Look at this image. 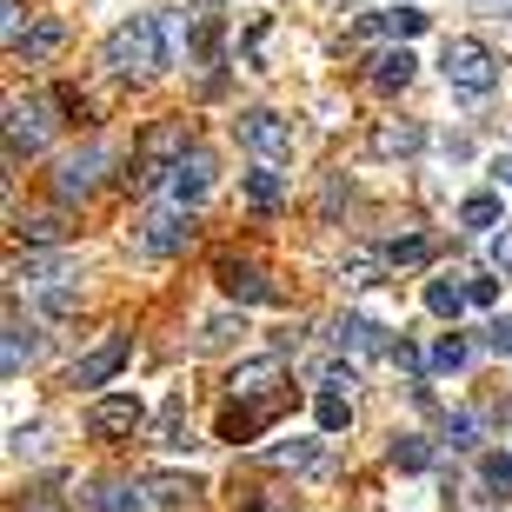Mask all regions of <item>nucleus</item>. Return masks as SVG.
I'll return each instance as SVG.
<instances>
[{"label": "nucleus", "mask_w": 512, "mask_h": 512, "mask_svg": "<svg viewBox=\"0 0 512 512\" xmlns=\"http://www.w3.org/2000/svg\"><path fill=\"white\" fill-rule=\"evenodd\" d=\"M180 34H187V20H173V14H127L114 34H107L100 60H107L120 80H153L160 67H173Z\"/></svg>", "instance_id": "f257e3e1"}, {"label": "nucleus", "mask_w": 512, "mask_h": 512, "mask_svg": "<svg viewBox=\"0 0 512 512\" xmlns=\"http://www.w3.org/2000/svg\"><path fill=\"white\" fill-rule=\"evenodd\" d=\"M14 286H27V300H34L47 320H67V313L80 306V260L67 247L34 253V260L14 266Z\"/></svg>", "instance_id": "f03ea898"}, {"label": "nucleus", "mask_w": 512, "mask_h": 512, "mask_svg": "<svg viewBox=\"0 0 512 512\" xmlns=\"http://www.w3.org/2000/svg\"><path fill=\"white\" fill-rule=\"evenodd\" d=\"M193 499V479H107L87 493V512H180Z\"/></svg>", "instance_id": "7ed1b4c3"}, {"label": "nucleus", "mask_w": 512, "mask_h": 512, "mask_svg": "<svg viewBox=\"0 0 512 512\" xmlns=\"http://www.w3.org/2000/svg\"><path fill=\"white\" fill-rule=\"evenodd\" d=\"M439 74H446V87H453L459 100H486L499 87V54L486 47V40L459 34L446 40V54H439Z\"/></svg>", "instance_id": "20e7f679"}, {"label": "nucleus", "mask_w": 512, "mask_h": 512, "mask_svg": "<svg viewBox=\"0 0 512 512\" xmlns=\"http://www.w3.org/2000/svg\"><path fill=\"white\" fill-rule=\"evenodd\" d=\"M133 253L140 260H167V253H180L193 240V207H180V200H167V207H147L140 220L127 227Z\"/></svg>", "instance_id": "39448f33"}, {"label": "nucleus", "mask_w": 512, "mask_h": 512, "mask_svg": "<svg viewBox=\"0 0 512 512\" xmlns=\"http://www.w3.org/2000/svg\"><path fill=\"white\" fill-rule=\"evenodd\" d=\"M240 147H247L260 167H286V160H293V127H286V114H273V107H247V114H240Z\"/></svg>", "instance_id": "423d86ee"}, {"label": "nucleus", "mask_w": 512, "mask_h": 512, "mask_svg": "<svg viewBox=\"0 0 512 512\" xmlns=\"http://www.w3.org/2000/svg\"><path fill=\"white\" fill-rule=\"evenodd\" d=\"M187 160V120H160L147 133V147H140V173L133 180H147V187H167V173Z\"/></svg>", "instance_id": "0eeeda50"}, {"label": "nucleus", "mask_w": 512, "mask_h": 512, "mask_svg": "<svg viewBox=\"0 0 512 512\" xmlns=\"http://www.w3.org/2000/svg\"><path fill=\"white\" fill-rule=\"evenodd\" d=\"M47 147V100H7V160H27V153Z\"/></svg>", "instance_id": "6e6552de"}, {"label": "nucleus", "mask_w": 512, "mask_h": 512, "mask_svg": "<svg viewBox=\"0 0 512 512\" xmlns=\"http://www.w3.org/2000/svg\"><path fill=\"white\" fill-rule=\"evenodd\" d=\"M140 426H147V399H140V393H107V399L87 406V433H100V439L140 433Z\"/></svg>", "instance_id": "1a4fd4ad"}, {"label": "nucleus", "mask_w": 512, "mask_h": 512, "mask_svg": "<svg viewBox=\"0 0 512 512\" xmlns=\"http://www.w3.org/2000/svg\"><path fill=\"white\" fill-rule=\"evenodd\" d=\"M114 160V147L107 140H87V147H74L67 160H60V180H54V193L60 200H80V193H94V180H100V167Z\"/></svg>", "instance_id": "9d476101"}, {"label": "nucleus", "mask_w": 512, "mask_h": 512, "mask_svg": "<svg viewBox=\"0 0 512 512\" xmlns=\"http://www.w3.org/2000/svg\"><path fill=\"white\" fill-rule=\"evenodd\" d=\"M213 193V153L207 147H187V160L167 173V200H180V207H200Z\"/></svg>", "instance_id": "9b49d317"}, {"label": "nucleus", "mask_w": 512, "mask_h": 512, "mask_svg": "<svg viewBox=\"0 0 512 512\" xmlns=\"http://www.w3.org/2000/svg\"><path fill=\"white\" fill-rule=\"evenodd\" d=\"M333 346H340V353H353V360H380V353H393L386 326L366 320V313H346V320L333 326Z\"/></svg>", "instance_id": "f8f14e48"}, {"label": "nucleus", "mask_w": 512, "mask_h": 512, "mask_svg": "<svg viewBox=\"0 0 512 512\" xmlns=\"http://www.w3.org/2000/svg\"><path fill=\"white\" fill-rule=\"evenodd\" d=\"M127 353H133V340H127V333L100 340L94 353H80V360H74V386H107V380L120 373V366H127Z\"/></svg>", "instance_id": "ddd939ff"}, {"label": "nucleus", "mask_w": 512, "mask_h": 512, "mask_svg": "<svg viewBox=\"0 0 512 512\" xmlns=\"http://www.w3.org/2000/svg\"><path fill=\"white\" fill-rule=\"evenodd\" d=\"M426 147V127H419V120H380V127H373V153H380V160H413V153Z\"/></svg>", "instance_id": "4468645a"}, {"label": "nucleus", "mask_w": 512, "mask_h": 512, "mask_svg": "<svg viewBox=\"0 0 512 512\" xmlns=\"http://www.w3.org/2000/svg\"><path fill=\"white\" fill-rule=\"evenodd\" d=\"M413 74H419L413 47H380V54H373V87H380V94H406Z\"/></svg>", "instance_id": "2eb2a0df"}, {"label": "nucleus", "mask_w": 512, "mask_h": 512, "mask_svg": "<svg viewBox=\"0 0 512 512\" xmlns=\"http://www.w3.org/2000/svg\"><path fill=\"white\" fill-rule=\"evenodd\" d=\"M240 200H247L253 213H280V207H286V180H280V167H253V173H240Z\"/></svg>", "instance_id": "dca6fc26"}, {"label": "nucleus", "mask_w": 512, "mask_h": 512, "mask_svg": "<svg viewBox=\"0 0 512 512\" xmlns=\"http://www.w3.org/2000/svg\"><path fill=\"white\" fill-rule=\"evenodd\" d=\"M273 386H280V360H273V353H266V360L233 366V373H227V393H233V399H266Z\"/></svg>", "instance_id": "f3484780"}, {"label": "nucleus", "mask_w": 512, "mask_h": 512, "mask_svg": "<svg viewBox=\"0 0 512 512\" xmlns=\"http://www.w3.org/2000/svg\"><path fill=\"white\" fill-rule=\"evenodd\" d=\"M473 306V293H466V273H433L426 280V313H439V320H459Z\"/></svg>", "instance_id": "a211bd4d"}, {"label": "nucleus", "mask_w": 512, "mask_h": 512, "mask_svg": "<svg viewBox=\"0 0 512 512\" xmlns=\"http://www.w3.org/2000/svg\"><path fill=\"white\" fill-rule=\"evenodd\" d=\"M266 466H280V473H320L326 446L320 439H280V446H266Z\"/></svg>", "instance_id": "6ab92c4d"}, {"label": "nucleus", "mask_w": 512, "mask_h": 512, "mask_svg": "<svg viewBox=\"0 0 512 512\" xmlns=\"http://www.w3.org/2000/svg\"><path fill=\"white\" fill-rule=\"evenodd\" d=\"M34 360H40V333L27 320H7V353H0V373H7V380H20Z\"/></svg>", "instance_id": "aec40b11"}, {"label": "nucleus", "mask_w": 512, "mask_h": 512, "mask_svg": "<svg viewBox=\"0 0 512 512\" xmlns=\"http://www.w3.org/2000/svg\"><path fill=\"white\" fill-rule=\"evenodd\" d=\"M220 286H227V300H247V306H273V286L253 273V266H233L220 260Z\"/></svg>", "instance_id": "412c9836"}, {"label": "nucleus", "mask_w": 512, "mask_h": 512, "mask_svg": "<svg viewBox=\"0 0 512 512\" xmlns=\"http://www.w3.org/2000/svg\"><path fill=\"white\" fill-rule=\"evenodd\" d=\"M240 333H247L240 313H213V320H200V333H193V353H227Z\"/></svg>", "instance_id": "4be33fe9"}, {"label": "nucleus", "mask_w": 512, "mask_h": 512, "mask_svg": "<svg viewBox=\"0 0 512 512\" xmlns=\"http://www.w3.org/2000/svg\"><path fill=\"white\" fill-rule=\"evenodd\" d=\"M386 266H393L386 253H366V247H353V253L340 260V280L353 286V293H366V286H380V273H386Z\"/></svg>", "instance_id": "5701e85b"}, {"label": "nucleus", "mask_w": 512, "mask_h": 512, "mask_svg": "<svg viewBox=\"0 0 512 512\" xmlns=\"http://www.w3.org/2000/svg\"><path fill=\"white\" fill-rule=\"evenodd\" d=\"M60 47H67V27H60V20H40V27H27V34L14 40L20 60H47V54H60Z\"/></svg>", "instance_id": "b1692460"}, {"label": "nucleus", "mask_w": 512, "mask_h": 512, "mask_svg": "<svg viewBox=\"0 0 512 512\" xmlns=\"http://www.w3.org/2000/svg\"><path fill=\"white\" fill-rule=\"evenodd\" d=\"M499 220H506V207H499V193H466V200H459V227L493 233Z\"/></svg>", "instance_id": "393cba45"}, {"label": "nucleus", "mask_w": 512, "mask_h": 512, "mask_svg": "<svg viewBox=\"0 0 512 512\" xmlns=\"http://www.w3.org/2000/svg\"><path fill=\"white\" fill-rule=\"evenodd\" d=\"M160 446H167V453H187V446H193L187 399H167V406H160Z\"/></svg>", "instance_id": "a878e982"}, {"label": "nucleus", "mask_w": 512, "mask_h": 512, "mask_svg": "<svg viewBox=\"0 0 512 512\" xmlns=\"http://www.w3.org/2000/svg\"><path fill=\"white\" fill-rule=\"evenodd\" d=\"M386 459H393V473H426V466H433V446L419 433H399L393 446H386Z\"/></svg>", "instance_id": "bb28decb"}, {"label": "nucleus", "mask_w": 512, "mask_h": 512, "mask_svg": "<svg viewBox=\"0 0 512 512\" xmlns=\"http://www.w3.org/2000/svg\"><path fill=\"white\" fill-rule=\"evenodd\" d=\"M313 426H320V433H346V426H353V406H346V393L320 386V399H313Z\"/></svg>", "instance_id": "cd10ccee"}, {"label": "nucleus", "mask_w": 512, "mask_h": 512, "mask_svg": "<svg viewBox=\"0 0 512 512\" xmlns=\"http://www.w3.org/2000/svg\"><path fill=\"white\" fill-rule=\"evenodd\" d=\"M479 486L486 499H512V453H479Z\"/></svg>", "instance_id": "c85d7f7f"}, {"label": "nucleus", "mask_w": 512, "mask_h": 512, "mask_svg": "<svg viewBox=\"0 0 512 512\" xmlns=\"http://www.w3.org/2000/svg\"><path fill=\"white\" fill-rule=\"evenodd\" d=\"M466 360H473V340H466V333H446V340L433 346V373H459Z\"/></svg>", "instance_id": "c756f323"}, {"label": "nucleus", "mask_w": 512, "mask_h": 512, "mask_svg": "<svg viewBox=\"0 0 512 512\" xmlns=\"http://www.w3.org/2000/svg\"><path fill=\"white\" fill-rule=\"evenodd\" d=\"M426 20H433V14H419V7H393V14L380 20V27L399 40V47H406V40H419V34H426Z\"/></svg>", "instance_id": "7c9ffc66"}, {"label": "nucleus", "mask_w": 512, "mask_h": 512, "mask_svg": "<svg viewBox=\"0 0 512 512\" xmlns=\"http://www.w3.org/2000/svg\"><path fill=\"white\" fill-rule=\"evenodd\" d=\"M7 453L14 459H40L47 453V426H14V433H7Z\"/></svg>", "instance_id": "2f4dec72"}, {"label": "nucleus", "mask_w": 512, "mask_h": 512, "mask_svg": "<svg viewBox=\"0 0 512 512\" xmlns=\"http://www.w3.org/2000/svg\"><path fill=\"white\" fill-rule=\"evenodd\" d=\"M426 253H433V240H426V233H406V240L386 247V260L393 266H426Z\"/></svg>", "instance_id": "473e14b6"}, {"label": "nucleus", "mask_w": 512, "mask_h": 512, "mask_svg": "<svg viewBox=\"0 0 512 512\" xmlns=\"http://www.w3.org/2000/svg\"><path fill=\"white\" fill-rule=\"evenodd\" d=\"M20 233H27L34 247H60V240H67V227H60L54 213H34V220H20Z\"/></svg>", "instance_id": "72a5a7b5"}, {"label": "nucleus", "mask_w": 512, "mask_h": 512, "mask_svg": "<svg viewBox=\"0 0 512 512\" xmlns=\"http://www.w3.org/2000/svg\"><path fill=\"white\" fill-rule=\"evenodd\" d=\"M446 446L473 453V446H479V419H473V413H446Z\"/></svg>", "instance_id": "f704fd0d"}, {"label": "nucleus", "mask_w": 512, "mask_h": 512, "mask_svg": "<svg viewBox=\"0 0 512 512\" xmlns=\"http://www.w3.org/2000/svg\"><path fill=\"white\" fill-rule=\"evenodd\" d=\"M486 353H499V360H512V313H499V320L486 326Z\"/></svg>", "instance_id": "c9c22d12"}, {"label": "nucleus", "mask_w": 512, "mask_h": 512, "mask_svg": "<svg viewBox=\"0 0 512 512\" xmlns=\"http://www.w3.org/2000/svg\"><path fill=\"white\" fill-rule=\"evenodd\" d=\"M486 260H493L499 273H512V227L506 233H486Z\"/></svg>", "instance_id": "e433bc0d"}, {"label": "nucleus", "mask_w": 512, "mask_h": 512, "mask_svg": "<svg viewBox=\"0 0 512 512\" xmlns=\"http://www.w3.org/2000/svg\"><path fill=\"white\" fill-rule=\"evenodd\" d=\"M466 293H473L479 313H486V306H499V280H466Z\"/></svg>", "instance_id": "4c0bfd02"}, {"label": "nucleus", "mask_w": 512, "mask_h": 512, "mask_svg": "<svg viewBox=\"0 0 512 512\" xmlns=\"http://www.w3.org/2000/svg\"><path fill=\"white\" fill-rule=\"evenodd\" d=\"M386 360H393L399 373H419V353H413V346H406V340H393V353H386Z\"/></svg>", "instance_id": "58836bf2"}, {"label": "nucleus", "mask_w": 512, "mask_h": 512, "mask_svg": "<svg viewBox=\"0 0 512 512\" xmlns=\"http://www.w3.org/2000/svg\"><path fill=\"white\" fill-rule=\"evenodd\" d=\"M493 187H499V193H512V160H506V153L493 160Z\"/></svg>", "instance_id": "ea45409f"}, {"label": "nucleus", "mask_w": 512, "mask_h": 512, "mask_svg": "<svg viewBox=\"0 0 512 512\" xmlns=\"http://www.w3.org/2000/svg\"><path fill=\"white\" fill-rule=\"evenodd\" d=\"M499 14H506V20H512V0H499Z\"/></svg>", "instance_id": "a19ab883"}]
</instances>
